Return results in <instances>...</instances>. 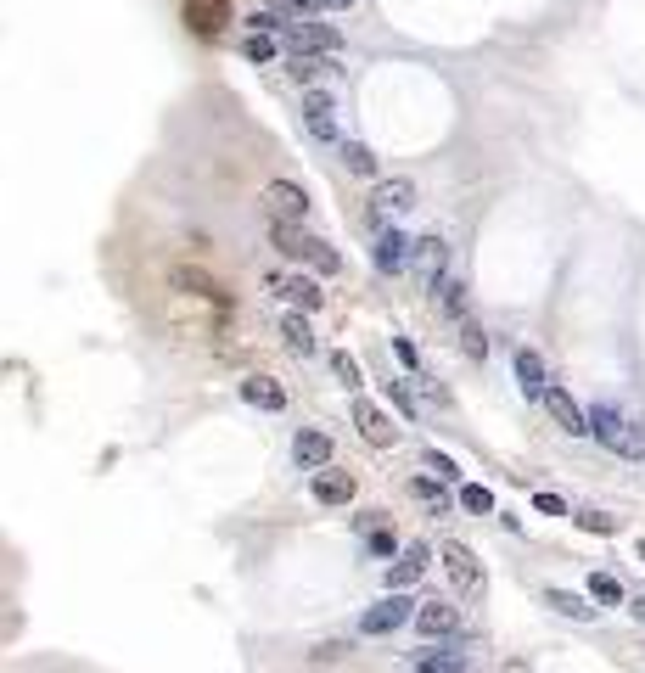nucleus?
<instances>
[{
  "instance_id": "1",
  "label": "nucleus",
  "mask_w": 645,
  "mask_h": 673,
  "mask_svg": "<svg viewBox=\"0 0 645 673\" xmlns=\"http://www.w3.org/2000/svg\"><path fill=\"white\" fill-rule=\"evenodd\" d=\"M270 242L281 247L287 258H298V264H315L320 275H337V270H343V253H337L326 236H309L303 225H270Z\"/></svg>"
},
{
  "instance_id": "2",
  "label": "nucleus",
  "mask_w": 645,
  "mask_h": 673,
  "mask_svg": "<svg viewBox=\"0 0 645 673\" xmlns=\"http://www.w3.org/2000/svg\"><path fill=\"white\" fill-rule=\"evenodd\" d=\"M258 208L270 214V225H298L309 214V191L292 186V180H270V186L258 191Z\"/></svg>"
},
{
  "instance_id": "3",
  "label": "nucleus",
  "mask_w": 645,
  "mask_h": 673,
  "mask_svg": "<svg viewBox=\"0 0 645 673\" xmlns=\"http://www.w3.org/2000/svg\"><path fill=\"white\" fill-rule=\"evenodd\" d=\"M281 34H287L292 57H337V51H343V34L326 29V23H309V17H303V23H287Z\"/></svg>"
},
{
  "instance_id": "4",
  "label": "nucleus",
  "mask_w": 645,
  "mask_h": 673,
  "mask_svg": "<svg viewBox=\"0 0 645 673\" xmlns=\"http://www.w3.org/2000/svg\"><path fill=\"white\" fill-rule=\"evenodd\" d=\"M410 617H416V601H410L404 589H387V601H376L371 612L359 617V629L365 634H393L399 623H410Z\"/></svg>"
},
{
  "instance_id": "5",
  "label": "nucleus",
  "mask_w": 645,
  "mask_h": 673,
  "mask_svg": "<svg viewBox=\"0 0 645 673\" xmlns=\"http://www.w3.org/2000/svg\"><path fill=\"white\" fill-rule=\"evenodd\" d=\"M416 208V180H404V174H393V180H382V186L371 191V219L376 225H387L393 214H410Z\"/></svg>"
},
{
  "instance_id": "6",
  "label": "nucleus",
  "mask_w": 645,
  "mask_h": 673,
  "mask_svg": "<svg viewBox=\"0 0 645 673\" xmlns=\"http://www.w3.org/2000/svg\"><path fill=\"white\" fill-rule=\"evenodd\" d=\"M438 556H444V573H449V584H455L460 595H477V589H483V561L460 545V539H449Z\"/></svg>"
},
{
  "instance_id": "7",
  "label": "nucleus",
  "mask_w": 645,
  "mask_h": 673,
  "mask_svg": "<svg viewBox=\"0 0 645 673\" xmlns=\"http://www.w3.org/2000/svg\"><path fill=\"white\" fill-rule=\"evenodd\" d=\"M331 455H337V444H331V432H320V427H303L298 438H292V460H298L303 472H326Z\"/></svg>"
},
{
  "instance_id": "8",
  "label": "nucleus",
  "mask_w": 645,
  "mask_h": 673,
  "mask_svg": "<svg viewBox=\"0 0 645 673\" xmlns=\"http://www.w3.org/2000/svg\"><path fill=\"white\" fill-rule=\"evenodd\" d=\"M354 427H359V438H365L371 449H393V444H399V427H393L371 399H354Z\"/></svg>"
},
{
  "instance_id": "9",
  "label": "nucleus",
  "mask_w": 645,
  "mask_h": 673,
  "mask_svg": "<svg viewBox=\"0 0 645 673\" xmlns=\"http://www.w3.org/2000/svg\"><path fill=\"white\" fill-rule=\"evenodd\" d=\"M545 410H550V421H556L561 432H573V438H584V432H589L584 404H578L573 393H567V387H556V382L545 387Z\"/></svg>"
},
{
  "instance_id": "10",
  "label": "nucleus",
  "mask_w": 645,
  "mask_h": 673,
  "mask_svg": "<svg viewBox=\"0 0 645 673\" xmlns=\"http://www.w3.org/2000/svg\"><path fill=\"white\" fill-rule=\"evenodd\" d=\"M410 258H416V242H410V236H399V230H382V236H376V270L382 275H404Z\"/></svg>"
},
{
  "instance_id": "11",
  "label": "nucleus",
  "mask_w": 645,
  "mask_h": 673,
  "mask_svg": "<svg viewBox=\"0 0 645 673\" xmlns=\"http://www.w3.org/2000/svg\"><path fill=\"white\" fill-rule=\"evenodd\" d=\"M337 101L326 96V90H309V96H303V118H309V135H315V141H337Z\"/></svg>"
},
{
  "instance_id": "12",
  "label": "nucleus",
  "mask_w": 645,
  "mask_h": 673,
  "mask_svg": "<svg viewBox=\"0 0 645 673\" xmlns=\"http://www.w3.org/2000/svg\"><path fill=\"white\" fill-rule=\"evenodd\" d=\"M169 287L191 292V298H219V303H225V281H214V275L197 270V264H174V270H169Z\"/></svg>"
},
{
  "instance_id": "13",
  "label": "nucleus",
  "mask_w": 645,
  "mask_h": 673,
  "mask_svg": "<svg viewBox=\"0 0 645 673\" xmlns=\"http://www.w3.org/2000/svg\"><path fill=\"white\" fill-rule=\"evenodd\" d=\"M242 399L253 404V410H270V416H281V410H287V387L275 382V376H247V382H242Z\"/></svg>"
},
{
  "instance_id": "14",
  "label": "nucleus",
  "mask_w": 645,
  "mask_h": 673,
  "mask_svg": "<svg viewBox=\"0 0 645 673\" xmlns=\"http://www.w3.org/2000/svg\"><path fill=\"white\" fill-rule=\"evenodd\" d=\"M270 292H281L287 303H298L303 315H309V309H320V298H326L309 275H270Z\"/></svg>"
},
{
  "instance_id": "15",
  "label": "nucleus",
  "mask_w": 645,
  "mask_h": 673,
  "mask_svg": "<svg viewBox=\"0 0 645 673\" xmlns=\"http://www.w3.org/2000/svg\"><path fill=\"white\" fill-rule=\"evenodd\" d=\"M455 623H460V612L449 601H427V606H416V629L427 634V640H438V634H455Z\"/></svg>"
},
{
  "instance_id": "16",
  "label": "nucleus",
  "mask_w": 645,
  "mask_h": 673,
  "mask_svg": "<svg viewBox=\"0 0 645 673\" xmlns=\"http://www.w3.org/2000/svg\"><path fill=\"white\" fill-rule=\"evenodd\" d=\"M427 556L432 550L427 545H404V556L387 567V589H404V584H416L421 573H427Z\"/></svg>"
},
{
  "instance_id": "17",
  "label": "nucleus",
  "mask_w": 645,
  "mask_h": 673,
  "mask_svg": "<svg viewBox=\"0 0 645 673\" xmlns=\"http://www.w3.org/2000/svg\"><path fill=\"white\" fill-rule=\"evenodd\" d=\"M623 432H629V421L617 416L612 404H595V410H589V438H601L606 449H617L623 444Z\"/></svg>"
},
{
  "instance_id": "18",
  "label": "nucleus",
  "mask_w": 645,
  "mask_h": 673,
  "mask_svg": "<svg viewBox=\"0 0 645 673\" xmlns=\"http://www.w3.org/2000/svg\"><path fill=\"white\" fill-rule=\"evenodd\" d=\"M516 382H522V393L528 399H545V359L533 354V348H516Z\"/></svg>"
},
{
  "instance_id": "19",
  "label": "nucleus",
  "mask_w": 645,
  "mask_h": 673,
  "mask_svg": "<svg viewBox=\"0 0 645 673\" xmlns=\"http://www.w3.org/2000/svg\"><path fill=\"white\" fill-rule=\"evenodd\" d=\"M416 264H421V275H427L432 287L444 281V264H449V242L444 236H421L416 242Z\"/></svg>"
},
{
  "instance_id": "20",
  "label": "nucleus",
  "mask_w": 645,
  "mask_h": 673,
  "mask_svg": "<svg viewBox=\"0 0 645 673\" xmlns=\"http://www.w3.org/2000/svg\"><path fill=\"white\" fill-rule=\"evenodd\" d=\"M545 606L561 617H573V623H595V606L584 595H573V589H545Z\"/></svg>"
},
{
  "instance_id": "21",
  "label": "nucleus",
  "mask_w": 645,
  "mask_h": 673,
  "mask_svg": "<svg viewBox=\"0 0 645 673\" xmlns=\"http://www.w3.org/2000/svg\"><path fill=\"white\" fill-rule=\"evenodd\" d=\"M315 500L320 505H348L354 500V477L348 472H320L315 477Z\"/></svg>"
},
{
  "instance_id": "22",
  "label": "nucleus",
  "mask_w": 645,
  "mask_h": 673,
  "mask_svg": "<svg viewBox=\"0 0 645 673\" xmlns=\"http://www.w3.org/2000/svg\"><path fill=\"white\" fill-rule=\"evenodd\" d=\"M281 343H287L292 354L309 359V354H315V331H309V320H303V315H287V320H281Z\"/></svg>"
},
{
  "instance_id": "23",
  "label": "nucleus",
  "mask_w": 645,
  "mask_h": 673,
  "mask_svg": "<svg viewBox=\"0 0 645 673\" xmlns=\"http://www.w3.org/2000/svg\"><path fill=\"white\" fill-rule=\"evenodd\" d=\"M438 298H444V315L449 320H472V303H466V281H438Z\"/></svg>"
},
{
  "instance_id": "24",
  "label": "nucleus",
  "mask_w": 645,
  "mask_h": 673,
  "mask_svg": "<svg viewBox=\"0 0 645 673\" xmlns=\"http://www.w3.org/2000/svg\"><path fill=\"white\" fill-rule=\"evenodd\" d=\"M410 494H416V500L427 505L432 516H444V511H449V494H444V483H432V477H410Z\"/></svg>"
},
{
  "instance_id": "25",
  "label": "nucleus",
  "mask_w": 645,
  "mask_h": 673,
  "mask_svg": "<svg viewBox=\"0 0 645 673\" xmlns=\"http://www.w3.org/2000/svg\"><path fill=\"white\" fill-rule=\"evenodd\" d=\"M287 73L298 79V85H315L320 73H337V62H331V57H292Z\"/></svg>"
},
{
  "instance_id": "26",
  "label": "nucleus",
  "mask_w": 645,
  "mask_h": 673,
  "mask_svg": "<svg viewBox=\"0 0 645 673\" xmlns=\"http://www.w3.org/2000/svg\"><path fill=\"white\" fill-rule=\"evenodd\" d=\"M416 673H466V657L460 651H427L416 662Z\"/></svg>"
},
{
  "instance_id": "27",
  "label": "nucleus",
  "mask_w": 645,
  "mask_h": 673,
  "mask_svg": "<svg viewBox=\"0 0 645 673\" xmlns=\"http://www.w3.org/2000/svg\"><path fill=\"white\" fill-rule=\"evenodd\" d=\"M343 163L348 174H376V152L365 141H343Z\"/></svg>"
},
{
  "instance_id": "28",
  "label": "nucleus",
  "mask_w": 645,
  "mask_h": 673,
  "mask_svg": "<svg viewBox=\"0 0 645 673\" xmlns=\"http://www.w3.org/2000/svg\"><path fill=\"white\" fill-rule=\"evenodd\" d=\"M460 354H466V359H483L488 354V331L477 326V320H460Z\"/></svg>"
},
{
  "instance_id": "29",
  "label": "nucleus",
  "mask_w": 645,
  "mask_h": 673,
  "mask_svg": "<svg viewBox=\"0 0 645 673\" xmlns=\"http://www.w3.org/2000/svg\"><path fill=\"white\" fill-rule=\"evenodd\" d=\"M589 595L601 606H623V584H617L612 573H589Z\"/></svg>"
},
{
  "instance_id": "30",
  "label": "nucleus",
  "mask_w": 645,
  "mask_h": 673,
  "mask_svg": "<svg viewBox=\"0 0 645 673\" xmlns=\"http://www.w3.org/2000/svg\"><path fill=\"white\" fill-rule=\"evenodd\" d=\"M331 371H337V382H343L348 393H354V387H359V359L348 354V348H337V354H331Z\"/></svg>"
},
{
  "instance_id": "31",
  "label": "nucleus",
  "mask_w": 645,
  "mask_h": 673,
  "mask_svg": "<svg viewBox=\"0 0 645 673\" xmlns=\"http://www.w3.org/2000/svg\"><path fill=\"white\" fill-rule=\"evenodd\" d=\"M242 57H247V62H270V57H275V40H270V34H258V29H253V34L242 40Z\"/></svg>"
},
{
  "instance_id": "32",
  "label": "nucleus",
  "mask_w": 645,
  "mask_h": 673,
  "mask_svg": "<svg viewBox=\"0 0 645 673\" xmlns=\"http://www.w3.org/2000/svg\"><path fill=\"white\" fill-rule=\"evenodd\" d=\"M617 455L645 460V421H629V432H623V444H617Z\"/></svg>"
},
{
  "instance_id": "33",
  "label": "nucleus",
  "mask_w": 645,
  "mask_h": 673,
  "mask_svg": "<svg viewBox=\"0 0 645 673\" xmlns=\"http://www.w3.org/2000/svg\"><path fill=\"white\" fill-rule=\"evenodd\" d=\"M460 505H466V511H477V516H483V511H494V494H488L483 483H466V488H460Z\"/></svg>"
},
{
  "instance_id": "34",
  "label": "nucleus",
  "mask_w": 645,
  "mask_h": 673,
  "mask_svg": "<svg viewBox=\"0 0 645 673\" xmlns=\"http://www.w3.org/2000/svg\"><path fill=\"white\" fill-rule=\"evenodd\" d=\"M270 12L275 17H309V12H320V0H270Z\"/></svg>"
},
{
  "instance_id": "35",
  "label": "nucleus",
  "mask_w": 645,
  "mask_h": 673,
  "mask_svg": "<svg viewBox=\"0 0 645 673\" xmlns=\"http://www.w3.org/2000/svg\"><path fill=\"white\" fill-rule=\"evenodd\" d=\"M573 522H578V528H589V533H617V522L606 511H578Z\"/></svg>"
},
{
  "instance_id": "36",
  "label": "nucleus",
  "mask_w": 645,
  "mask_h": 673,
  "mask_svg": "<svg viewBox=\"0 0 645 673\" xmlns=\"http://www.w3.org/2000/svg\"><path fill=\"white\" fill-rule=\"evenodd\" d=\"M387 393H393V404H399L404 416H416V399H410V387L404 382H387Z\"/></svg>"
},
{
  "instance_id": "37",
  "label": "nucleus",
  "mask_w": 645,
  "mask_h": 673,
  "mask_svg": "<svg viewBox=\"0 0 645 673\" xmlns=\"http://www.w3.org/2000/svg\"><path fill=\"white\" fill-rule=\"evenodd\" d=\"M393 354H399L404 365H410V371L421 365V354H416V343H410V337H393Z\"/></svg>"
},
{
  "instance_id": "38",
  "label": "nucleus",
  "mask_w": 645,
  "mask_h": 673,
  "mask_svg": "<svg viewBox=\"0 0 645 673\" xmlns=\"http://www.w3.org/2000/svg\"><path fill=\"white\" fill-rule=\"evenodd\" d=\"M533 505L545 516H567V505H561V494H533Z\"/></svg>"
},
{
  "instance_id": "39",
  "label": "nucleus",
  "mask_w": 645,
  "mask_h": 673,
  "mask_svg": "<svg viewBox=\"0 0 645 673\" xmlns=\"http://www.w3.org/2000/svg\"><path fill=\"white\" fill-rule=\"evenodd\" d=\"M337 657H343V640H326V645L315 651V662H337Z\"/></svg>"
},
{
  "instance_id": "40",
  "label": "nucleus",
  "mask_w": 645,
  "mask_h": 673,
  "mask_svg": "<svg viewBox=\"0 0 645 673\" xmlns=\"http://www.w3.org/2000/svg\"><path fill=\"white\" fill-rule=\"evenodd\" d=\"M371 550L376 556H393V533H371Z\"/></svg>"
},
{
  "instance_id": "41",
  "label": "nucleus",
  "mask_w": 645,
  "mask_h": 673,
  "mask_svg": "<svg viewBox=\"0 0 645 673\" xmlns=\"http://www.w3.org/2000/svg\"><path fill=\"white\" fill-rule=\"evenodd\" d=\"M337 6H354V0H320V12H337Z\"/></svg>"
},
{
  "instance_id": "42",
  "label": "nucleus",
  "mask_w": 645,
  "mask_h": 673,
  "mask_svg": "<svg viewBox=\"0 0 645 673\" xmlns=\"http://www.w3.org/2000/svg\"><path fill=\"white\" fill-rule=\"evenodd\" d=\"M629 612H634V617H645V595H640V601H629Z\"/></svg>"
},
{
  "instance_id": "43",
  "label": "nucleus",
  "mask_w": 645,
  "mask_h": 673,
  "mask_svg": "<svg viewBox=\"0 0 645 673\" xmlns=\"http://www.w3.org/2000/svg\"><path fill=\"white\" fill-rule=\"evenodd\" d=\"M640 561H645V545H640Z\"/></svg>"
}]
</instances>
